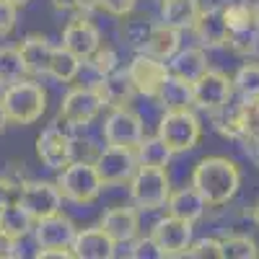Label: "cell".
<instances>
[{
    "instance_id": "f35d334b",
    "label": "cell",
    "mask_w": 259,
    "mask_h": 259,
    "mask_svg": "<svg viewBox=\"0 0 259 259\" xmlns=\"http://www.w3.org/2000/svg\"><path fill=\"white\" fill-rule=\"evenodd\" d=\"M16 18H18V8L8 0H0V36H8L16 29Z\"/></svg>"
},
{
    "instance_id": "277c9868",
    "label": "cell",
    "mask_w": 259,
    "mask_h": 259,
    "mask_svg": "<svg viewBox=\"0 0 259 259\" xmlns=\"http://www.w3.org/2000/svg\"><path fill=\"white\" fill-rule=\"evenodd\" d=\"M158 138L174 153H184V150L197 148L202 138V122L192 112V106H187V109H166V114L158 122Z\"/></svg>"
},
{
    "instance_id": "603a6c76",
    "label": "cell",
    "mask_w": 259,
    "mask_h": 259,
    "mask_svg": "<svg viewBox=\"0 0 259 259\" xmlns=\"http://www.w3.org/2000/svg\"><path fill=\"white\" fill-rule=\"evenodd\" d=\"M200 13V0H161V21L177 31H192Z\"/></svg>"
},
{
    "instance_id": "44dd1931",
    "label": "cell",
    "mask_w": 259,
    "mask_h": 259,
    "mask_svg": "<svg viewBox=\"0 0 259 259\" xmlns=\"http://www.w3.org/2000/svg\"><path fill=\"white\" fill-rule=\"evenodd\" d=\"M168 65V73L177 75V78H184L189 83H194L205 70H207V55L202 47H179L174 55L166 60Z\"/></svg>"
},
{
    "instance_id": "7dc6e473",
    "label": "cell",
    "mask_w": 259,
    "mask_h": 259,
    "mask_svg": "<svg viewBox=\"0 0 259 259\" xmlns=\"http://www.w3.org/2000/svg\"><path fill=\"white\" fill-rule=\"evenodd\" d=\"M0 91H3V83H0Z\"/></svg>"
},
{
    "instance_id": "30bf717a",
    "label": "cell",
    "mask_w": 259,
    "mask_h": 259,
    "mask_svg": "<svg viewBox=\"0 0 259 259\" xmlns=\"http://www.w3.org/2000/svg\"><path fill=\"white\" fill-rule=\"evenodd\" d=\"M145 135L143 117L133 112L130 106H119L112 109L109 117L104 119V140L106 145H117V148H135Z\"/></svg>"
},
{
    "instance_id": "7a4b0ae2",
    "label": "cell",
    "mask_w": 259,
    "mask_h": 259,
    "mask_svg": "<svg viewBox=\"0 0 259 259\" xmlns=\"http://www.w3.org/2000/svg\"><path fill=\"white\" fill-rule=\"evenodd\" d=\"M0 104H3L11 124H34L47 112V91L41 83L21 78V80L3 85Z\"/></svg>"
},
{
    "instance_id": "60d3db41",
    "label": "cell",
    "mask_w": 259,
    "mask_h": 259,
    "mask_svg": "<svg viewBox=\"0 0 259 259\" xmlns=\"http://www.w3.org/2000/svg\"><path fill=\"white\" fill-rule=\"evenodd\" d=\"M16 197H18V187H16L11 179L0 177V207L8 205V202H13Z\"/></svg>"
},
{
    "instance_id": "ffe728a7",
    "label": "cell",
    "mask_w": 259,
    "mask_h": 259,
    "mask_svg": "<svg viewBox=\"0 0 259 259\" xmlns=\"http://www.w3.org/2000/svg\"><path fill=\"white\" fill-rule=\"evenodd\" d=\"M166 207H168V215H177V218H182L187 223H197L207 210V202H205L202 194L189 184L184 189H171Z\"/></svg>"
},
{
    "instance_id": "d6a6232c",
    "label": "cell",
    "mask_w": 259,
    "mask_h": 259,
    "mask_svg": "<svg viewBox=\"0 0 259 259\" xmlns=\"http://www.w3.org/2000/svg\"><path fill=\"white\" fill-rule=\"evenodd\" d=\"M150 31H153V24H150V21H145V18H130V21H124V26H122L124 41H127L130 47H135L138 52L145 47Z\"/></svg>"
},
{
    "instance_id": "8fae6325",
    "label": "cell",
    "mask_w": 259,
    "mask_h": 259,
    "mask_svg": "<svg viewBox=\"0 0 259 259\" xmlns=\"http://www.w3.org/2000/svg\"><path fill=\"white\" fill-rule=\"evenodd\" d=\"M94 166L99 171V177L104 187L109 184H122L130 182V177L138 171V158H135V148H117V145H106L99 150Z\"/></svg>"
},
{
    "instance_id": "1f68e13d",
    "label": "cell",
    "mask_w": 259,
    "mask_h": 259,
    "mask_svg": "<svg viewBox=\"0 0 259 259\" xmlns=\"http://www.w3.org/2000/svg\"><path fill=\"white\" fill-rule=\"evenodd\" d=\"M26 78V62L18 47H0V83L8 85L13 80Z\"/></svg>"
},
{
    "instance_id": "5b68a950",
    "label": "cell",
    "mask_w": 259,
    "mask_h": 259,
    "mask_svg": "<svg viewBox=\"0 0 259 259\" xmlns=\"http://www.w3.org/2000/svg\"><path fill=\"white\" fill-rule=\"evenodd\" d=\"M171 194V177L166 168L138 166L130 177V200L138 210H158L166 205Z\"/></svg>"
},
{
    "instance_id": "9a60e30c",
    "label": "cell",
    "mask_w": 259,
    "mask_h": 259,
    "mask_svg": "<svg viewBox=\"0 0 259 259\" xmlns=\"http://www.w3.org/2000/svg\"><path fill=\"white\" fill-rule=\"evenodd\" d=\"M62 47L70 50L73 55H78L85 62L101 47V31L85 16H78L62 29Z\"/></svg>"
},
{
    "instance_id": "9c48e42d",
    "label": "cell",
    "mask_w": 259,
    "mask_h": 259,
    "mask_svg": "<svg viewBox=\"0 0 259 259\" xmlns=\"http://www.w3.org/2000/svg\"><path fill=\"white\" fill-rule=\"evenodd\" d=\"M192 91H194V106H200L205 112H218L233 99V78L207 68L192 83Z\"/></svg>"
},
{
    "instance_id": "4316f807",
    "label": "cell",
    "mask_w": 259,
    "mask_h": 259,
    "mask_svg": "<svg viewBox=\"0 0 259 259\" xmlns=\"http://www.w3.org/2000/svg\"><path fill=\"white\" fill-rule=\"evenodd\" d=\"M179 34L177 29H171L168 24H153V31H150L148 41H145V47L140 52H148V55H153L158 60H168L171 55H174L179 50Z\"/></svg>"
},
{
    "instance_id": "ac0fdd59",
    "label": "cell",
    "mask_w": 259,
    "mask_h": 259,
    "mask_svg": "<svg viewBox=\"0 0 259 259\" xmlns=\"http://www.w3.org/2000/svg\"><path fill=\"white\" fill-rule=\"evenodd\" d=\"M192 31H194V36H197L200 45L207 47V50L226 47L228 45V34H231L228 21H226L221 8H207V11L202 8V13L197 18V24L192 26Z\"/></svg>"
},
{
    "instance_id": "7bdbcfd3",
    "label": "cell",
    "mask_w": 259,
    "mask_h": 259,
    "mask_svg": "<svg viewBox=\"0 0 259 259\" xmlns=\"http://www.w3.org/2000/svg\"><path fill=\"white\" fill-rule=\"evenodd\" d=\"M6 256H18V251H16V241L6 239V236H0V259H6Z\"/></svg>"
},
{
    "instance_id": "f1b7e54d",
    "label": "cell",
    "mask_w": 259,
    "mask_h": 259,
    "mask_svg": "<svg viewBox=\"0 0 259 259\" xmlns=\"http://www.w3.org/2000/svg\"><path fill=\"white\" fill-rule=\"evenodd\" d=\"M80 68H83V60L60 45V47H55V52H52L47 75L55 78V80H60V83H73V80L80 75Z\"/></svg>"
},
{
    "instance_id": "8d00e7d4",
    "label": "cell",
    "mask_w": 259,
    "mask_h": 259,
    "mask_svg": "<svg viewBox=\"0 0 259 259\" xmlns=\"http://www.w3.org/2000/svg\"><path fill=\"white\" fill-rule=\"evenodd\" d=\"M133 259H163L158 244L153 241V236H145V239H135L133 241V249L127 251Z\"/></svg>"
},
{
    "instance_id": "bcb514c9",
    "label": "cell",
    "mask_w": 259,
    "mask_h": 259,
    "mask_svg": "<svg viewBox=\"0 0 259 259\" xmlns=\"http://www.w3.org/2000/svg\"><path fill=\"white\" fill-rule=\"evenodd\" d=\"M254 223L259 226V202H256V207H254Z\"/></svg>"
},
{
    "instance_id": "ab89813d",
    "label": "cell",
    "mask_w": 259,
    "mask_h": 259,
    "mask_svg": "<svg viewBox=\"0 0 259 259\" xmlns=\"http://www.w3.org/2000/svg\"><path fill=\"white\" fill-rule=\"evenodd\" d=\"M52 6L57 11H68V13H78L85 16L96 8V0H52Z\"/></svg>"
},
{
    "instance_id": "83f0119b",
    "label": "cell",
    "mask_w": 259,
    "mask_h": 259,
    "mask_svg": "<svg viewBox=\"0 0 259 259\" xmlns=\"http://www.w3.org/2000/svg\"><path fill=\"white\" fill-rule=\"evenodd\" d=\"M221 11L228 21L231 31L251 29L259 24V3H254V0H226L221 6Z\"/></svg>"
},
{
    "instance_id": "2e32d148",
    "label": "cell",
    "mask_w": 259,
    "mask_h": 259,
    "mask_svg": "<svg viewBox=\"0 0 259 259\" xmlns=\"http://www.w3.org/2000/svg\"><path fill=\"white\" fill-rule=\"evenodd\" d=\"M114 239V244H133L140 233V212L138 207H109L99 223Z\"/></svg>"
},
{
    "instance_id": "8992f818",
    "label": "cell",
    "mask_w": 259,
    "mask_h": 259,
    "mask_svg": "<svg viewBox=\"0 0 259 259\" xmlns=\"http://www.w3.org/2000/svg\"><path fill=\"white\" fill-rule=\"evenodd\" d=\"M104 109V101L96 91V85H75L68 94L62 96V104H60V119L78 130V127H85L91 124Z\"/></svg>"
},
{
    "instance_id": "e0dca14e",
    "label": "cell",
    "mask_w": 259,
    "mask_h": 259,
    "mask_svg": "<svg viewBox=\"0 0 259 259\" xmlns=\"http://www.w3.org/2000/svg\"><path fill=\"white\" fill-rule=\"evenodd\" d=\"M70 249H73L75 259H112L117 254L114 239L101 226L78 231Z\"/></svg>"
},
{
    "instance_id": "b9f144b4",
    "label": "cell",
    "mask_w": 259,
    "mask_h": 259,
    "mask_svg": "<svg viewBox=\"0 0 259 259\" xmlns=\"http://www.w3.org/2000/svg\"><path fill=\"white\" fill-rule=\"evenodd\" d=\"M36 259H75L73 249H39Z\"/></svg>"
},
{
    "instance_id": "52a82bcc",
    "label": "cell",
    "mask_w": 259,
    "mask_h": 259,
    "mask_svg": "<svg viewBox=\"0 0 259 259\" xmlns=\"http://www.w3.org/2000/svg\"><path fill=\"white\" fill-rule=\"evenodd\" d=\"M168 65L166 60H158L148 52H138L133 57V62L127 65V78L130 83L135 85V91L140 96H148V99H156L163 80L168 78Z\"/></svg>"
},
{
    "instance_id": "74e56055",
    "label": "cell",
    "mask_w": 259,
    "mask_h": 259,
    "mask_svg": "<svg viewBox=\"0 0 259 259\" xmlns=\"http://www.w3.org/2000/svg\"><path fill=\"white\" fill-rule=\"evenodd\" d=\"M138 0H96V8H101L104 13H109L114 18H124L135 11Z\"/></svg>"
},
{
    "instance_id": "d4e9b609",
    "label": "cell",
    "mask_w": 259,
    "mask_h": 259,
    "mask_svg": "<svg viewBox=\"0 0 259 259\" xmlns=\"http://www.w3.org/2000/svg\"><path fill=\"white\" fill-rule=\"evenodd\" d=\"M163 109H187V106L194 104V91H192V83L177 75H168L161 85V91L156 96Z\"/></svg>"
},
{
    "instance_id": "6da1fadb",
    "label": "cell",
    "mask_w": 259,
    "mask_h": 259,
    "mask_svg": "<svg viewBox=\"0 0 259 259\" xmlns=\"http://www.w3.org/2000/svg\"><path fill=\"white\" fill-rule=\"evenodd\" d=\"M192 187L205 197L207 207L228 205L241 187V168L226 156H207L194 166Z\"/></svg>"
},
{
    "instance_id": "d6986e66",
    "label": "cell",
    "mask_w": 259,
    "mask_h": 259,
    "mask_svg": "<svg viewBox=\"0 0 259 259\" xmlns=\"http://www.w3.org/2000/svg\"><path fill=\"white\" fill-rule=\"evenodd\" d=\"M91 85H96V91H99L104 106H109V109L130 106V104H133V99H135V94H138L135 85L130 83V78H127V70H114L109 75L99 78Z\"/></svg>"
},
{
    "instance_id": "4dcf8cb0",
    "label": "cell",
    "mask_w": 259,
    "mask_h": 259,
    "mask_svg": "<svg viewBox=\"0 0 259 259\" xmlns=\"http://www.w3.org/2000/svg\"><path fill=\"white\" fill-rule=\"evenodd\" d=\"M259 246L251 236H226L221 239V259H256Z\"/></svg>"
},
{
    "instance_id": "4fadbf2b",
    "label": "cell",
    "mask_w": 259,
    "mask_h": 259,
    "mask_svg": "<svg viewBox=\"0 0 259 259\" xmlns=\"http://www.w3.org/2000/svg\"><path fill=\"white\" fill-rule=\"evenodd\" d=\"M150 236L163 256H184L192 244V223L177 218V215H166L153 226Z\"/></svg>"
},
{
    "instance_id": "e575fe53",
    "label": "cell",
    "mask_w": 259,
    "mask_h": 259,
    "mask_svg": "<svg viewBox=\"0 0 259 259\" xmlns=\"http://www.w3.org/2000/svg\"><path fill=\"white\" fill-rule=\"evenodd\" d=\"M241 140L254 145L259 153V101H244V138Z\"/></svg>"
},
{
    "instance_id": "d590c367",
    "label": "cell",
    "mask_w": 259,
    "mask_h": 259,
    "mask_svg": "<svg viewBox=\"0 0 259 259\" xmlns=\"http://www.w3.org/2000/svg\"><path fill=\"white\" fill-rule=\"evenodd\" d=\"M184 256H194V259H221V239H200V241H192Z\"/></svg>"
},
{
    "instance_id": "ba28073f",
    "label": "cell",
    "mask_w": 259,
    "mask_h": 259,
    "mask_svg": "<svg viewBox=\"0 0 259 259\" xmlns=\"http://www.w3.org/2000/svg\"><path fill=\"white\" fill-rule=\"evenodd\" d=\"M16 200L26 207V212L34 221L47 218V215L62 210V192H60L57 182H39V179L24 182L18 187Z\"/></svg>"
},
{
    "instance_id": "ee69618b",
    "label": "cell",
    "mask_w": 259,
    "mask_h": 259,
    "mask_svg": "<svg viewBox=\"0 0 259 259\" xmlns=\"http://www.w3.org/2000/svg\"><path fill=\"white\" fill-rule=\"evenodd\" d=\"M6 124H8V117H6V109H3V104H0V133L6 130Z\"/></svg>"
},
{
    "instance_id": "3957f363",
    "label": "cell",
    "mask_w": 259,
    "mask_h": 259,
    "mask_svg": "<svg viewBox=\"0 0 259 259\" xmlns=\"http://www.w3.org/2000/svg\"><path fill=\"white\" fill-rule=\"evenodd\" d=\"M57 187L62 192V200L75 202V205H91L101 194L104 182L94 161H70L65 168H60Z\"/></svg>"
},
{
    "instance_id": "c3c4849f",
    "label": "cell",
    "mask_w": 259,
    "mask_h": 259,
    "mask_svg": "<svg viewBox=\"0 0 259 259\" xmlns=\"http://www.w3.org/2000/svg\"><path fill=\"white\" fill-rule=\"evenodd\" d=\"M256 156H259V153H256Z\"/></svg>"
},
{
    "instance_id": "7c38bea8",
    "label": "cell",
    "mask_w": 259,
    "mask_h": 259,
    "mask_svg": "<svg viewBox=\"0 0 259 259\" xmlns=\"http://www.w3.org/2000/svg\"><path fill=\"white\" fill-rule=\"evenodd\" d=\"M73 150L75 148H73L70 133L62 130V127H57V124L41 130V135L36 138V156L52 171H60V168L68 166L73 161Z\"/></svg>"
},
{
    "instance_id": "7402d4cb",
    "label": "cell",
    "mask_w": 259,
    "mask_h": 259,
    "mask_svg": "<svg viewBox=\"0 0 259 259\" xmlns=\"http://www.w3.org/2000/svg\"><path fill=\"white\" fill-rule=\"evenodd\" d=\"M18 50H21V57H24V62H26L29 75H47L50 60H52V52H55V45L47 36L31 34V36H26L24 41H21Z\"/></svg>"
},
{
    "instance_id": "f546056e",
    "label": "cell",
    "mask_w": 259,
    "mask_h": 259,
    "mask_svg": "<svg viewBox=\"0 0 259 259\" xmlns=\"http://www.w3.org/2000/svg\"><path fill=\"white\" fill-rule=\"evenodd\" d=\"M233 91L244 101H259V62H244L233 75Z\"/></svg>"
},
{
    "instance_id": "cb8c5ba5",
    "label": "cell",
    "mask_w": 259,
    "mask_h": 259,
    "mask_svg": "<svg viewBox=\"0 0 259 259\" xmlns=\"http://www.w3.org/2000/svg\"><path fill=\"white\" fill-rule=\"evenodd\" d=\"M34 223L36 221L26 212V207L21 205L18 200L0 207V236H6V239H11L16 244L34 231Z\"/></svg>"
},
{
    "instance_id": "5bb4252c",
    "label": "cell",
    "mask_w": 259,
    "mask_h": 259,
    "mask_svg": "<svg viewBox=\"0 0 259 259\" xmlns=\"http://www.w3.org/2000/svg\"><path fill=\"white\" fill-rule=\"evenodd\" d=\"M75 233H78L75 223L62 210L34 223V239L39 249H70Z\"/></svg>"
},
{
    "instance_id": "484cf974",
    "label": "cell",
    "mask_w": 259,
    "mask_h": 259,
    "mask_svg": "<svg viewBox=\"0 0 259 259\" xmlns=\"http://www.w3.org/2000/svg\"><path fill=\"white\" fill-rule=\"evenodd\" d=\"M171 156H174V150H171L161 138L158 133L150 135L135 145V158H138V166H153V168H166L171 163Z\"/></svg>"
},
{
    "instance_id": "836d02e7",
    "label": "cell",
    "mask_w": 259,
    "mask_h": 259,
    "mask_svg": "<svg viewBox=\"0 0 259 259\" xmlns=\"http://www.w3.org/2000/svg\"><path fill=\"white\" fill-rule=\"evenodd\" d=\"M91 65V70L99 75V78H104V75H109V73H114V70H119V57H117V52L112 50V47H99L89 60H85Z\"/></svg>"
},
{
    "instance_id": "f6af8a7d",
    "label": "cell",
    "mask_w": 259,
    "mask_h": 259,
    "mask_svg": "<svg viewBox=\"0 0 259 259\" xmlns=\"http://www.w3.org/2000/svg\"><path fill=\"white\" fill-rule=\"evenodd\" d=\"M8 3H13V6H16V8H24V6H26V3H29V0H8Z\"/></svg>"
}]
</instances>
